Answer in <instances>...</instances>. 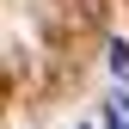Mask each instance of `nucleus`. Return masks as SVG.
Instances as JSON below:
<instances>
[{
    "label": "nucleus",
    "instance_id": "1",
    "mask_svg": "<svg viewBox=\"0 0 129 129\" xmlns=\"http://www.w3.org/2000/svg\"><path fill=\"white\" fill-rule=\"evenodd\" d=\"M111 74L129 80V43H111Z\"/></svg>",
    "mask_w": 129,
    "mask_h": 129
},
{
    "label": "nucleus",
    "instance_id": "2",
    "mask_svg": "<svg viewBox=\"0 0 129 129\" xmlns=\"http://www.w3.org/2000/svg\"><path fill=\"white\" fill-rule=\"evenodd\" d=\"M105 129H129V99H117V105H111V123Z\"/></svg>",
    "mask_w": 129,
    "mask_h": 129
}]
</instances>
